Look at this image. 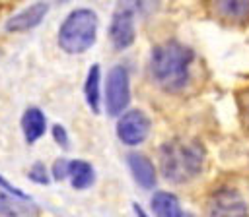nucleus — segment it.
I'll list each match as a JSON object with an SVG mask.
<instances>
[{
  "label": "nucleus",
  "mask_w": 249,
  "mask_h": 217,
  "mask_svg": "<svg viewBox=\"0 0 249 217\" xmlns=\"http://www.w3.org/2000/svg\"><path fill=\"white\" fill-rule=\"evenodd\" d=\"M109 39L117 50H123L134 41V14L128 4H121L109 25Z\"/></svg>",
  "instance_id": "0eeeda50"
},
{
  "label": "nucleus",
  "mask_w": 249,
  "mask_h": 217,
  "mask_svg": "<svg viewBox=\"0 0 249 217\" xmlns=\"http://www.w3.org/2000/svg\"><path fill=\"white\" fill-rule=\"evenodd\" d=\"M195 54L189 46L177 41H165L152 50L150 70L160 87L165 91H179L189 81V66Z\"/></svg>",
  "instance_id": "f257e3e1"
},
{
  "label": "nucleus",
  "mask_w": 249,
  "mask_h": 217,
  "mask_svg": "<svg viewBox=\"0 0 249 217\" xmlns=\"http://www.w3.org/2000/svg\"><path fill=\"white\" fill-rule=\"evenodd\" d=\"M29 178L35 180V182H39V184H47V182H49V176H47L45 165H43V163H35V165L31 167V170H29Z\"/></svg>",
  "instance_id": "dca6fc26"
},
{
  "label": "nucleus",
  "mask_w": 249,
  "mask_h": 217,
  "mask_svg": "<svg viewBox=\"0 0 249 217\" xmlns=\"http://www.w3.org/2000/svg\"><path fill=\"white\" fill-rule=\"evenodd\" d=\"M204 165V149L196 141L173 140L161 145L160 149V167L167 180L171 182H189L200 174Z\"/></svg>",
  "instance_id": "f03ea898"
},
{
  "label": "nucleus",
  "mask_w": 249,
  "mask_h": 217,
  "mask_svg": "<svg viewBox=\"0 0 249 217\" xmlns=\"http://www.w3.org/2000/svg\"><path fill=\"white\" fill-rule=\"evenodd\" d=\"M130 101L128 72L123 66H113L107 74L105 85V108L111 116H119Z\"/></svg>",
  "instance_id": "20e7f679"
},
{
  "label": "nucleus",
  "mask_w": 249,
  "mask_h": 217,
  "mask_svg": "<svg viewBox=\"0 0 249 217\" xmlns=\"http://www.w3.org/2000/svg\"><path fill=\"white\" fill-rule=\"evenodd\" d=\"M84 93H86V101L91 108V112H99V64H93L88 72L86 78V85H84Z\"/></svg>",
  "instance_id": "4468645a"
},
{
  "label": "nucleus",
  "mask_w": 249,
  "mask_h": 217,
  "mask_svg": "<svg viewBox=\"0 0 249 217\" xmlns=\"http://www.w3.org/2000/svg\"><path fill=\"white\" fill-rule=\"evenodd\" d=\"M66 172H68V161L66 159H56L54 165H53V178L62 180V178H66Z\"/></svg>",
  "instance_id": "f3484780"
},
{
  "label": "nucleus",
  "mask_w": 249,
  "mask_h": 217,
  "mask_svg": "<svg viewBox=\"0 0 249 217\" xmlns=\"http://www.w3.org/2000/svg\"><path fill=\"white\" fill-rule=\"evenodd\" d=\"M132 209H134L136 217H148V215H146V211H144V209H142V207H140L138 203H132Z\"/></svg>",
  "instance_id": "aec40b11"
},
{
  "label": "nucleus",
  "mask_w": 249,
  "mask_h": 217,
  "mask_svg": "<svg viewBox=\"0 0 249 217\" xmlns=\"http://www.w3.org/2000/svg\"><path fill=\"white\" fill-rule=\"evenodd\" d=\"M218 12L231 19H241L249 16V2H218Z\"/></svg>",
  "instance_id": "2eb2a0df"
},
{
  "label": "nucleus",
  "mask_w": 249,
  "mask_h": 217,
  "mask_svg": "<svg viewBox=\"0 0 249 217\" xmlns=\"http://www.w3.org/2000/svg\"><path fill=\"white\" fill-rule=\"evenodd\" d=\"M53 134H54V140H56L58 143H62L64 147H68V136H66V130H64L60 124L53 126Z\"/></svg>",
  "instance_id": "6ab92c4d"
},
{
  "label": "nucleus",
  "mask_w": 249,
  "mask_h": 217,
  "mask_svg": "<svg viewBox=\"0 0 249 217\" xmlns=\"http://www.w3.org/2000/svg\"><path fill=\"white\" fill-rule=\"evenodd\" d=\"M66 176H70L72 186L76 190H84V188L91 186L93 184V178H95L93 176V167L89 163H86V161H80V159L68 161V172H66Z\"/></svg>",
  "instance_id": "ddd939ff"
},
{
  "label": "nucleus",
  "mask_w": 249,
  "mask_h": 217,
  "mask_svg": "<svg viewBox=\"0 0 249 217\" xmlns=\"http://www.w3.org/2000/svg\"><path fill=\"white\" fill-rule=\"evenodd\" d=\"M97 35V16L91 10L80 8L68 14L58 31V45L68 54L86 52Z\"/></svg>",
  "instance_id": "7ed1b4c3"
},
{
  "label": "nucleus",
  "mask_w": 249,
  "mask_h": 217,
  "mask_svg": "<svg viewBox=\"0 0 249 217\" xmlns=\"http://www.w3.org/2000/svg\"><path fill=\"white\" fill-rule=\"evenodd\" d=\"M0 190H4V192H8V194H14V196H18V198H27L21 190H18L16 186H12V184H10L6 178H2V176H0Z\"/></svg>",
  "instance_id": "a211bd4d"
},
{
  "label": "nucleus",
  "mask_w": 249,
  "mask_h": 217,
  "mask_svg": "<svg viewBox=\"0 0 249 217\" xmlns=\"http://www.w3.org/2000/svg\"><path fill=\"white\" fill-rule=\"evenodd\" d=\"M247 203L237 190L224 188L216 192L206 207V217H247Z\"/></svg>",
  "instance_id": "39448f33"
},
{
  "label": "nucleus",
  "mask_w": 249,
  "mask_h": 217,
  "mask_svg": "<svg viewBox=\"0 0 249 217\" xmlns=\"http://www.w3.org/2000/svg\"><path fill=\"white\" fill-rule=\"evenodd\" d=\"M150 134V118L142 110H128L119 118L117 136L126 145L142 143Z\"/></svg>",
  "instance_id": "423d86ee"
},
{
  "label": "nucleus",
  "mask_w": 249,
  "mask_h": 217,
  "mask_svg": "<svg viewBox=\"0 0 249 217\" xmlns=\"http://www.w3.org/2000/svg\"><path fill=\"white\" fill-rule=\"evenodd\" d=\"M152 209L158 217H193L181 209L179 200L169 192H156L152 196Z\"/></svg>",
  "instance_id": "f8f14e48"
},
{
  "label": "nucleus",
  "mask_w": 249,
  "mask_h": 217,
  "mask_svg": "<svg viewBox=\"0 0 249 217\" xmlns=\"http://www.w3.org/2000/svg\"><path fill=\"white\" fill-rule=\"evenodd\" d=\"M128 167L134 176V180L142 188H152L156 184V169L152 161L142 153H130L128 155Z\"/></svg>",
  "instance_id": "9d476101"
},
{
  "label": "nucleus",
  "mask_w": 249,
  "mask_h": 217,
  "mask_svg": "<svg viewBox=\"0 0 249 217\" xmlns=\"http://www.w3.org/2000/svg\"><path fill=\"white\" fill-rule=\"evenodd\" d=\"M45 126H47L45 114L37 107H29L23 112V116H21V130H23V136H25L27 143H35L45 134Z\"/></svg>",
  "instance_id": "9b49d317"
},
{
  "label": "nucleus",
  "mask_w": 249,
  "mask_h": 217,
  "mask_svg": "<svg viewBox=\"0 0 249 217\" xmlns=\"http://www.w3.org/2000/svg\"><path fill=\"white\" fill-rule=\"evenodd\" d=\"M39 209L29 198H18L0 190V215L2 217H37Z\"/></svg>",
  "instance_id": "1a4fd4ad"
},
{
  "label": "nucleus",
  "mask_w": 249,
  "mask_h": 217,
  "mask_svg": "<svg viewBox=\"0 0 249 217\" xmlns=\"http://www.w3.org/2000/svg\"><path fill=\"white\" fill-rule=\"evenodd\" d=\"M47 10H49V4L47 2H35L31 6L23 8L21 12H18L16 16H12L6 21V29L8 31H29L35 25L41 23V19L45 17Z\"/></svg>",
  "instance_id": "6e6552de"
}]
</instances>
